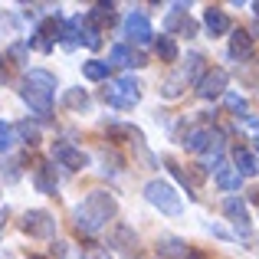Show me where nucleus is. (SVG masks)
Returning <instances> with one entry per match:
<instances>
[{
    "mask_svg": "<svg viewBox=\"0 0 259 259\" xmlns=\"http://www.w3.org/2000/svg\"><path fill=\"white\" fill-rule=\"evenodd\" d=\"M13 135H20V138H23L30 148L43 141V135H39V125H36V121H30V118H26V121H17V125H13Z\"/></svg>",
    "mask_w": 259,
    "mask_h": 259,
    "instance_id": "nucleus-20",
    "label": "nucleus"
},
{
    "mask_svg": "<svg viewBox=\"0 0 259 259\" xmlns=\"http://www.w3.org/2000/svg\"><path fill=\"white\" fill-rule=\"evenodd\" d=\"M108 59H112L108 66H148V63H145V56H135V53L128 50L125 43L112 46V56H108Z\"/></svg>",
    "mask_w": 259,
    "mask_h": 259,
    "instance_id": "nucleus-16",
    "label": "nucleus"
},
{
    "mask_svg": "<svg viewBox=\"0 0 259 259\" xmlns=\"http://www.w3.org/2000/svg\"><path fill=\"white\" fill-rule=\"evenodd\" d=\"M66 105H69V108H85V105H89L85 92H82V89H72V92H66Z\"/></svg>",
    "mask_w": 259,
    "mask_h": 259,
    "instance_id": "nucleus-27",
    "label": "nucleus"
},
{
    "mask_svg": "<svg viewBox=\"0 0 259 259\" xmlns=\"http://www.w3.org/2000/svg\"><path fill=\"white\" fill-rule=\"evenodd\" d=\"M115 246H118V249L135 246V230L125 227V223H118V227H115Z\"/></svg>",
    "mask_w": 259,
    "mask_h": 259,
    "instance_id": "nucleus-25",
    "label": "nucleus"
},
{
    "mask_svg": "<svg viewBox=\"0 0 259 259\" xmlns=\"http://www.w3.org/2000/svg\"><path fill=\"white\" fill-rule=\"evenodd\" d=\"M233 161H236V174H240V177H253L259 171L256 161H253V154H249L246 148H236V151H233Z\"/></svg>",
    "mask_w": 259,
    "mask_h": 259,
    "instance_id": "nucleus-21",
    "label": "nucleus"
},
{
    "mask_svg": "<svg viewBox=\"0 0 259 259\" xmlns=\"http://www.w3.org/2000/svg\"><path fill=\"white\" fill-rule=\"evenodd\" d=\"M125 33H128V39L132 43H138V46H145V43H151V36H154V30H151V20L145 17V13H128V20H125Z\"/></svg>",
    "mask_w": 259,
    "mask_h": 259,
    "instance_id": "nucleus-9",
    "label": "nucleus"
},
{
    "mask_svg": "<svg viewBox=\"0 0 259 259\" xmlns=\"http://www.w3.org/2000/svg\"><path fill=\"white\" fill-rule=\"evenodd\" d=\"M30 259H46V256H30Z\"/></svg>",
    "mask_w": 259,
    "mask_h": 259,
    "instance_id": "nucleus-32",
    "label": "nucleus"
},
{
    "mask_svg": "<svg viewBox=\"0 0 259 259\" xmlns=\"http://www.w3.org/2000/svg\"><path fill=\"white\" fill-rule=\"evenodd\" d=\"M33 184H36L39 194H56V177H53V167L50 164H39L36 174H33Z\"/></svg>",
    "mask_w": 259,
    "mask_h": 259,
    "instance_id": "nucleus-18",
    "label": "nucleus"
},
{
    "mask_svg": "<svg viewBox=\"0 0 259 259\" xmlns=\"http://www.w3.org/2000/svg\"><path fill=\"white\" fill-rule=\"evenodd\" d=\"M187 253H190L187 243L177 240V236H161L158 240V256H164V259H184Z\"/></svg>",
    "mask_w": 259,
    "mask_h": 259,
    "instance_id": "nucleus-14",
    "label": "nucleus"
},
{
    "mask_svg": "<svg viewBox=\"0 0 259 259\" xmlns=\"http://www.w3.org/2000/svg\"><path fill=\"white\" fill-rule=\"evenodd\" d=\"M223 99H227V108L230 112H246V99L236 92H223Z\"/></svg>",
    "mask_w": 259,
    "mask_h": 259,
    "instance_id": "nucleus-28",
    "label": "nucleus"
},
{
    "mask_svg": "<svg viewBox=\"0 0 259 259\" xmlns=\"http://www.w3.org/2000/svg\"><path fill=\"white\" fill-rule=\"evenodd\" d=\"M82 259H112V256H108V249H102V246H95V243H89V246L82 249Z\"/></svg>",
    "mask_w": 259,
    "mask_h": 259,
    "instance_id": "nucleus-29",
    "label": "nucleus"
},
{
    "mask_svg": "<svg viewBox=\"0 0 259 259\" xmlns=\"http://www.w3.org/2000/svg\"><path fill=\"white\" fill-rule=\"evenodd\" d=\"M23 233L36 236V240H50V236L56 233V220H53V213H46V210H26L23 213Z\"/></svg>",
    "mask_w": 259,
    "mask_h": 259,
    "instance_id": "nucleus-6",
    "label": "nucleus"
},
{
    "mask_svg": "<svg viewBox=\"0 0 259 259\" xmlns=\"http://www.w3.org/2000/svg\"><path fill=\"white\" fill-rule=\"evenodd\" d=\"M53 92H56V76L46 72V69H30L26 79H23V85H20L23 102L36 115H43V118L53 112Z\"/></svg>",
    "mask_w": 259,
    "mask_h": 259,
    "instance_id": "nucleus-2",
    "label": "nucleus"
},
{
    "mask_svg": "<svg viewBox=\"0 0 259 259\" xmlns=\"http://www.w3.org/2000/svg\"><path fill=\"white\" fill-rule=\"evenodd\" d=\"M13 141H17V135H13V125H7V121H0V154H7L13 148Z\"/></svg>",
    "mask_w": 259,
    "mask_h": 259,
    "instance_id": "nucleus-26",
    "label": "nucleus"
},
{
    "mask_svg": "<svg viewBox=\"0 0 259 259\" xmlns=\"http://www.w3.org/2000/svg\"><path fill=\"white\" fill-rule=\"evenodd\" d=\"M118 213V203L108 190H92L76 210H72V220H76V230L79 233H99L102 227H108V220H115Z\"/></svg>",
    "mask_w": 259,
    "mask_h": 259,
    "instance_id": "nucleus-1",
    "label": "nucleus"
},
{
    "mask_svg": "<svg viewBox=\"0 0 259 259\" xmlns=\"http://www.w3.org/2000/svg\"><path fill=\"white\" fill-rule=\"evenodd\" d=\"M154 50H158V56L164 59V63H177V43H174V36H158V43H154Z\"/></svg>",
    "mask_w": 259,
    "mask_h": 259,
    "instance_id": "nucleus-23",
    "label": "nucleus"
},
{
    "mask_svg": "<svg viewBox=\"0 0 259 259\" xmlns=\"http://www.w3.org/2000/svg\"><path fill=\"white\" fill-rule=\"evenodd\" d=\"M141 99V85L135 76H121V79H112L105 85V102L112 108H135Z\"/></svg>",
    "mask_w": 259,
    "mask_h": 259,
    "instance_id": "nucleus-4",
    "label": "nucleus"
},
{
    "mask_svg": "<svg viewBox=\"0 0 259 259\" xmlns=\"http://www.w3.org/2000/svg\"><path fill=\"white\" fill-rule=\"evenodd\" d=\"M53 161L63 167H69V171H82V167H89V154L82 151V148L69 145V141H53Z\"/></svg>",
    "mask_w": 259,
    "mask_h": 259,
    "instance_id": "nucleus-5",
    "label": "nucleus"
},
{
    "mask_svg": "<svg viewBox=\"0 0 259 259\" xmlns=\"http://www.w3.org/2000/svg\"><path fill=\"white\" fill-rule=\"evenodd\" d=\"M184 259H207V256H203V253H187Z\"/></svg>",
    "mask_w": 259,
    "mask_h": 259,
    "instance_id": "nucleus-31",
    "label": "nucleus"
},
{
    "mask_svg": "<svg viewBox=\"0 0 259 259\" xmlns=\"http://www.w3.org/2000/svg\"><path fill=\"white\" fill-rule=\"evenodd\" d=\"M227 82H230L227 69H207L197 79V95H200V99H217V95L227 92Z\"/></svg>",
    "mask_w": 259,
    "mask_h": 259,
    "instance_id": "nucleus-7",
    "label": "nucleus"
},
{
    "mask_svg": "<svg viewBox=\"0 0 259 259\" xmlns=\"http://www.w3.org/2000/svg\"><path fill=\"white\" fill-rule=\"evenodd\" d=\"M253 56V36L246 30H233L230 36V59H249Z\"/></svg>",
    "mask_w": 259,
    "mask_h": 259,
    "instance_id": "nucleus-11",
    "label": "nucleus"
},
{
    "mask_svg": "<svg viewBox=\"0 0 259 259\" xmlns=\"http://www.w3.org/2000/svg\"><path fill=\"white\" fill-rule=\"evenodd\" d=\"M53 249H56V256H59V259H82V256H76V253H72V246H69V243H56Z\"/></svg>",
    "mask_w": 259,
    "mask_h": 259,
    "instance_id": "nucleus-30",
    "label": "nucleus"
},
{
    "mask_svg": "<svg viewBox=\"0 0 259 259\" xmlns=\"http://www.w3.org/2000/svg\"><path fill=\"white\" fill-rule=\"evenodd\" d=\"M256 13H259V4H256Z\"/></svg>",
    "mask_w": 259,
    "mask_h": 259,
    "instance_id": "nucleus-34",
    "label": "nucleus"
},
{
    "mask_svg": "<svg viewBox=\"0 0 259 259\" xmlns=\"http://www.w3.org/2000/svg\"><path fill=\"white\" fill-rule=\"evenodd\" d=\"M63 36V26H59V20L56 17H50L46 23H39V30L33 33V39H30V46L36 53H50L53 50V43Z\"/></svg>",
    "mask_w": 259,
    "mask_h": 259,
    "instance_id": "nucleus-8",
    "label": "nucleus"
},
{
    "mask_svg": "<svg viewBox=\"0 0 259 259\" xmlns=\"http://www.w3.org/2000/svg\"><path fill=\"white\" fill-rule=\"evenodd\" d=\"M0 63H4V56H0Z\"/></svg>",
    "mask_w": 259,
    "mask_h": 259,
    "instance_id": "nucleus-35",
    "label": "nucleus"
},
{
    "mask_svg": "<svg viewBox=\"0 0 259 259\" xmlns=\"http://www.w3.org/2000/svg\"><path fill=\"white\" fill-rule=\"evenodd\" d=\"M184 85H187V79H184L181 72H174V76L167 79L164 85H161V95H164V99H177V95L184 92Z\"/></svg>",
    "mask_w": 259,
    "mask_h": 259,
    "instance_id": "nucleus-24",
    "label": "nucleus"
},
{
    "mask_svg": "<svg viewBox=\"0 0 259 259\" xmlns=\"http://www.w3.org/2000/svg\"><path fill=\"white\" fill-rule=\"evenodd\" d=\"M108 72H112V66L102 63V59H89V63H82V76L92 79V82H102V79H108Z\"/></svg>",
    "mask_w": 259,
    "mask_h": 259,
    "instance_id": "nucleus-22",
    "label": "nucleus"
},
{
    "mask_svg": "<svg viewBox=\"0 0 259 259\" xmlns=\"http://www.w3.org/2000/svg\"><path fill=\"white\" fill-rule=\"evenodd\" d=\"M256 151H259V141H256Z\"/></svg>",
    "mask_w": 259,
    "mask_h": 259,
    "instance_id": "nucleus-33",
    "label": "nucleus"
},
{
    "mask_svg": "<svg viewBox=\"0 0 259 259\" xmlns=\"http://www.w3.org/2000/svg\"><path fill=\"white\" fill-rule=\"evenodd\" d=\"M223 213L230 217V223H233L240 233H249V207L243 197H227L223 200Z\"/></svg>",
    "mask_w": 259,
    "mask_h": 259,
    "instance_id": "nucleus-10",
    "label": "nucleus"
},
{
    "mask_svg": "<svg viewBox=\"0 0 259 259\" xmlns=\"http://www.w3.org/2000/svg\"><path fill=\"white\" fill-rule=\"evenodd\" d=\"M213 181H217V187H220V190H240L243 177L236 174V167L220 164V167H217V174H213Z\"/></svg>",
    "mask_w": 259,
    "mask_h": 259,
    "instance_id": "nucleus-17",
    "label": "nucleus"
},
{
    "mask_svg": "<svg viewBox=\"0 0 259 259\" xmlns=\"http://www.w3.org/2000/svg\"><path fill=\"white\" fill-rule=\"evenodd\" d=\"M145 197H148L151 207H158L161 213H167V217H181V210H184L181 194H177L174 184H167V181H148L145 184Z\"/></svg>",
    "mask_w": 259,
    "mask_h": 259,
    "instance_id": "nucleus-3",
    "label": "nucleus"
},
{
    "mask_svg": "<svg viewBox=\"0 0 259 259\" xmlns=\"http://www.w3.org/2000/svg\"><path fill=\"white\" fill-rule=\"evenodd\" d=\"M85 20L102 33L105 26H112V20H115V4H95V7H92V13H89Z\"/></svg>",
    "mask_w": 259,
    "mask_h": 259,
    "instance_id": "nucleus-15",
    "label": "nucleus"
},
{
    "mask_svg": "<svg viewBox=\"0 0 259 259\" xmlns=\"http://www.w3.org/2000/svg\"><path fill=\"white\" fill-rule=\"evenodd\" d=\"M76 30H79V43H85L89 50H99L102 46V39H99V30H95L89 20H82V17H76Z\"/></svg>",
    "mask_w": 259,
    "mask_h": 259,
    "instance_id": "nucleus-19",
    "label": "nucleus"
},
{
    "mask_svg": "<svg viewBox=\"0 0 259 259\" xmlns=\"http://www.w3.org/2000/svg\"><path fill=\"white\" fill-rule=\"evenodd\" d=\"M217 135L220 132H213V128H194V132H187L184 145H187V151H207V148L213 145Z\"/></svg>",
    "mask_w": 259,
    "mask_h": 259,
    "instance_id": "nucleus-13",
    "label": "nucleus"
},
{
    "mask_svg": "<svg viewBox=\"0 0 259 259\" xmlns=\"http://www.w3.org/2000/svg\"><path fill=\"white\" fill-rule=\"evenodd\" d=\"M203 26L210 36H223V33H230V17L217 7H210V10H203Z\"/></svg>",
    "mask_w": 259,
    "mask_h": 259,
    "instance_id": "nucleus-12",
    "label": "nucleus"
}]
</instances>
